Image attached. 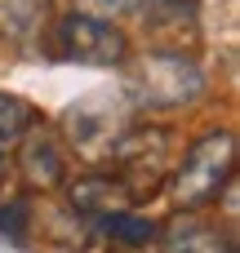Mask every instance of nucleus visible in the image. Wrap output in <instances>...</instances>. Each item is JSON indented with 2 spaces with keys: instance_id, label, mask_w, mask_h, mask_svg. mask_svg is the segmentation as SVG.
I'll return each instance as SVG.
<instances>
[{
  "instance_id": "nucleus-13",
  "label": "nucleus",
  "mask_w": 240,
  "mask_h": 253,
  "mask_svg": "<svg viewBox=\"0 0 240 253\" xmlns=\"http://www.w3.org/2000/svg\"><path fill=\"white\" fill-rule=\"evenodd\" d=\"M134 9L138 0H80V13H94V18H125Z\"/></svg>"
},
{
  "instance_id": "nucleus-14",
  "label": "nucleus",
  "mask_w": 240,
  "mask_h": 253,
  "mask_svg": "<svg viewBox=\"0 0 240 253\" xmlns=\"http://www.w3.org/2000/svg\"><path fill=\"white\" fill-rule=\"evenodd\" d=\"M9 182H13V160H9L4 147H0V200L9 196Z\"/></svg>"
},
{
  "instance_id": "nucleus-1",
  "label": "nucleus",
  "mask_w": 240,
  "mask_h": 253,
  "mask_svg": "<svg viewBox=\"0 0 240 253\" xmlns=\"http://www.w3.org/2000/svg\"><path fill=\"white\" fill-rule=\"evenodd\" d=\"M125 98L129 107H147V111H178L192 107L205 93V71L192 53L183 49H151L138 58H125Z\"/></svg>"
},
{
  "instance_id": "nucleus-9",
  "label": "nucleus",
  "mask_w": 240,
  "mask_h": 253,
  "mask_svg": "<svg viewBox=\"0 0 240 253\" xmlns=\"http://www.w3.org/2000/svg\"><path fill=\"white\" fill-rule=\"evenodd\" d=\"M138 9H143V22L156 36L196 31V18H200V0H138Z\"/></svg>"
},
{
  "instance_id": "nucleus-12",
  "label": "nucleus",
  "mask_w": 240,
  "mask_h": 253,
  "mask_svg": "<svg viewBox=\"0 0 240 253\" xmlns=\"http://www.w3.org/2000/svg\"><path fill=\"white\" fill-rule=\"evenodd\" d=\"M27 231H31V200H22V196H4V200H0V236H9V240H27Z\"/></svg>"
},
{
  "instance_id": "nucleus-4",
  "label": "nucleus",
  "mask_w": 240,
  "mask_h": 253,
  "mask_svg": "<svg viewBox=\"0 0 240 253\" xmlns=\"http://www.w3.org/2000/svg\"><path fill=\"white\" fill-rule=\"evenodd\" d=\"M53 49L80 67H120L129 58V40L116 22L94 13H67L53 27Z\"/></svg>"
},
{
  "instance_id": "nucleus-10",
  "label": "nucleus",
  "mask_w": 240,
  "mask_h": 253,
  "mask_svg": "<svg viewBox=\"0 0 240 253\" xmlns=\"http://www.w3.org/2000/svg\"><path fill=\"white\" fill-rule=\"evenodd\" d=\"M98 231L111 245H125V249H143V245L156 240V222L143 218V213H134V209H116V213L98 218Z\"/></svg>"
},
{
  "instance_id": "nucleus-8",
  "label": "nucleus",
  "mask_w": 240,
  "mask_h": 253,
  "mask_svg": "<svg viewBox=\"0 0 240 253\" xmlns=\"http://www.w3.org/2000/svg\"><path fill=\"white\" fill-rule=\"evenodd\" d=\"M67 205L80 213V218H107V213H116V209H129L134 200H129V191L116 182V173H85V178H76L71 187H67Z\"/></svg>"
},
{
  "instance_id": "nucleus-6",
  "label": "nucleus",
  "mask_w": 240,
  "mask_h": 253,
  "mask_svg": "<svg viewBox=\"0 0 240 253\" xmlns=\"http://www.w3.org/2000/svg\"><path fill=\"white\" fill-rule=\"evenodd\" d=\"M67 165H71V151L62 142V133L45 120H36L22 138H18V173L27 187L36 191H53L67 182Z\"/></svg>"
},
{
  "instance_id": "nucleus-2",
  "label": "nucleus",
  "mask_w": 240,
  "mask_h": 253,
  "mask_svg": "<svg viewBox=\"0 0 240 253\" xmlns=\"http://www.w3.org/2000/svg\"><path fill=\"white\" fill-rule=\"evenodd\" d=\"M232 173H236V133L214 129L200 142H192L187 156L174 165V173H169L174 205L178 209H205V205H214L232 187Z\"/></svg>"
},
{
  "instance_id": "nucleus-11",
  "label": "nucleus",
  "mask_w": 240,
  "mask_h": 253,
  "mask_svg": "<svg viewBox=\"0 0 240 253\" xmlns=\"http://www.w3.org/2000/svg\"><path fill=\"white\" fill-rule=\"evenodd\" d=\"M36 120H40V111H36L27 98H18V93H4V89H0V147L18 142Z\"/></svg>"
},
{
  "instance_id": "nucleus-5",
  "label": "nucleus",
  "mask_w": 240,
  "mask_h": 253,
  "mask_svg": "<svg viewBox=\"0 0 240 253\" xmlns=\"http://www.w3.org/2000/svg\"><path fill=\"white\" fill-rule=\"evenodd\" d=\"M125 129H129V98L125 93H98V98H85L67 111V138L89 160H102Z\"/></svg>"
},
{
  "instance_id": "nucleus-3",
  "label": "nucleus",
  "mask_w": 240,
  "mask_h": 253,
  "mask_svg": "<svg viewBox=\"0 0 240 253\" xmlns=\"http://www.w3.org/2000/svg\"><path fill=\"white\" fill-rule=\"evenodd\" d=\"M107 160H116V182L129 191L134 205L138 200H151L169 182V173L178 165L174 133L169 129H156V125H129L116 138V147L107 151Z\"/></svg>"
},
{
  "instance_id": "nucleus-7",
  "label": "nucleus",
  "mask_w": 240,
  "mask_h": 253,
  "mask_svg": "<svg viewBox=\"0 0 240 253\" xmlns=\"http://www.w3.org/2000/svg\"><path fill=\"white\" fill-rule=\"evenodd\" d=\"M160 249L165 253H236L232 231H223L218 222L200 218V209H183L174 222L156 227Z\"/></svg>"
}]
</instances>
